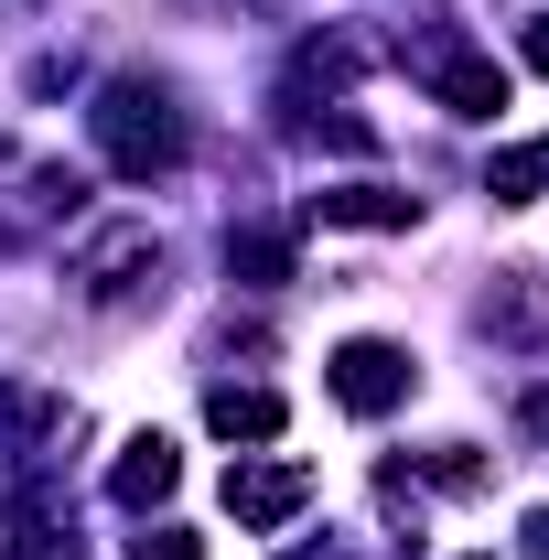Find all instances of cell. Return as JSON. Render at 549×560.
<instances>
[{"label":"cell","mask_w":549,"mask_h":560,"mask_svg":"<svg viewBox=\"0 0 549 560\" xmlns=\"http://www.w3.org/2000/svg\"><path fill=\"white\" fill-rule=\"evenodd\" d=\"M324 377H335V399H344L355 420H388V410L420 388L410 346H388V335H355V346H335V366H324Z\"/></svg>","instance_id":"cell-2"},{"label":"cell","mask_w":549,"mask_h":560,"mask_svg":"<svg viewBox=\"0 0 549 560\" xmlns=\"http://www.w3.org/2000/svg\"><path fill=\"white\" fill-rule=\"evenodd\" d=\"M528 66L549 75V11H539V22H528Z\"/></svg>","instance_id":"cell-13"},{"label":"cell","mask_w":549,"mask_h":560,"mask_svg":"<svg viewBox=\"0 0 549 560\" xmlns=\"http://www.w3.org/2000/svg\"><path fill=\"white\" fill-rule=\"evenodd\" d=\"M431 97H442L453 119H495V108H506V66H484V55H431Z\"/></svg>","instance_id":"cell-5"},{"label":"cell","mask_w":549,"mask_h":560,"mask_svg":"<svg viewBox=\"0 0 549 560\" xmlns=\"http://www.w3.org/2000/svg\"><path fill=\"white\" fill-rule=\"evenodd\" d=\"M539 184H549V140H539V151H506V162L484 173V195H495V206H528Z\"/></svg>","instance_id":"cell-10"},{"label":"cell","mask_w":549,"mask_h":560,"mask_svg":"<svg viewBox=\"0 0 549 560\" xmlns=\"http://www.w3.org/2000/svg\"><path fill=\"white\" fill-rule=\"evenodd\" d=\"M97 151H108V173H130V184H151V173H184V151H195V130H184V108L162 97V86H140V75H119V86H97Z\"/></svg>","instance_id":"cell-1"},{"label":"cell","mask_w":549,"mask_h":560,"mask_svg":"<svg viewBox=\"0 0 549 560\" xmlns=\"http://www.w3.org/2000/svg\"><path fill=\"white\" fill-rule=\"evenodd\" d=\"M302 495H313L302 464H226V517H237V528H291Z\"/></svg>","instance_id":"cell-3"},{"label":"cell","mask_w":549,"mask_h":560,"mask_svg":"<svg viewBox=\"0 0 549 560\" xmlns=\"http://www.w3.org/2000/svg\"><path fill=\"white\" fill-rule=\"evenodd\" d=\"M226 280H248V291H280V280H291V237H270V226L226 237Z\"/></svg>","instance_id":"cell-9"},{"label":"cell","mask_w":549,"mask_h":560,"mask_svg":"<svg viewBox=\"0 0 549 560\" xmlns=\"http://www.w3.org/2000/svg\"><path fill=\"white\" fill-rule=\"evenodd\" d=\"M130 560H206V550H195L184 528H151V539H130Z\"/></svg>","instance_id":"cell-11"},{"label":"cell","mask_w":549,"mask_h":560,"mask_svg":"<svg viewBox=\"0 0 549 560\" xmlns=\"http://www.w3.org/2000/svg\"><path fill=\"white\" fill-rule=\"evenodd\" d=\"M130 270H162V237H151V226H108V237L75 259V280H86L97 302H119V291H130Z\"/></svg>","instance_id":"cell-4"},{"label":"cell","mask_w":549,"mask_h":560,"mask_svg":"<svg viewBox=\"0 0 549 560\" xmlns=\"http://www.w3.org/2000/svg\"><path fill=\"white\" fill-rule=\"evenodd\" d=\"M324 226H410L420 195H388V184H335V195H313Z\"/></svg>","instance_id":"cell-7"},{"label":"cell","mask_w":549,"mask_h":560,"mask_svg":"<svg viewBox=\"0 0 549 560\" xmlns=\"http://www.w3.org/2000/svg\"><path fill=\"white\" fill-rule=\"evenodd\" d=\"M173 486H184V453H173L162 431H140L130 453H119V475H108V495H119V506H162Z\"/></svg>","instance_id":"cell-6"},{"label":"cell","mask_w":549,"mask_h":560,"mask_svg":"<svg viewBox=\"0 0 549 560\" xmlns=\"http://www.w3.org/2000/svg\"><path fill=\"white\" fill-rule=\"evenodd\" d=\"M528 560H549V506H539V517H528Z\"/></svg>","instance_id":"cell-14"},{"label":"cell","mask_w":549,"mask_h":560,"mask_svg":"<svg viewBox=\"0 0 549 560\" xmlns=\"http://www.w3.org/2000/svg\"><path fill=\"white\" fill-rule=\"evenodd\" d=\"M0 560H75V539H11Z\"/></svg>","instance_id":"cell-12"},{"label":"cell","mask_w":549,"mask_h":560,"mask_svg":"<svg viewBox=\"0 0 549 560\" xmlns=\"http://www.w3.org/2000/svg\"><path fill=\"white\" fill-rule=\"evenodd\" d=\"M206 420L226 431V442H280V420H291V410H280V388H215Z\"/></svg>","instance_id":"cell-8"}]
</instances>
